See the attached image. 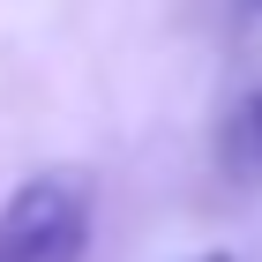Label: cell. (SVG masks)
I'll list each match as a JSON object with an SVG mask.
<instances>
[{"label": "cell", "instance_id": "obj_1", "mask_svg": "<svg viewBox=\"0 0 262 262\" xmlns=\"http://www.w3.org/2000/svg\"><path fill=\"white\" fill-rule=\"evenodd\" d=\"M82 240H90L82 172H38L0 210V262H82Z\"/></svg>", "mask_w": 262, "mask_h": 262}, {"label": "cell", "instance_id": "obj_3", "mask_svg": "<svg viewBox=\"0 0 262 262\" xmlns=\"http://www.w3.org/2000/svg\"><path fill=\"white\" fill-rule=\"evenodd\" d=\"M202 262H232V255H202Z\"/></svg>", "mask_w": 262, "mask_h": 262}, {"label": "cell", "instance_id": "obj_2", "mask_svg": "<svg viewBox=\"0 0 262 262\" xmlns=\"http://www.w3.org/2000/svg\"><path fill=\"white\" fill-rule=\"evenodd\" d=\"M240 135H247V150H255V158H262V90H255V98H247V113H240Z\"/></svg>", "mask_w": 262, "mask_h": 262}]
</instances>
